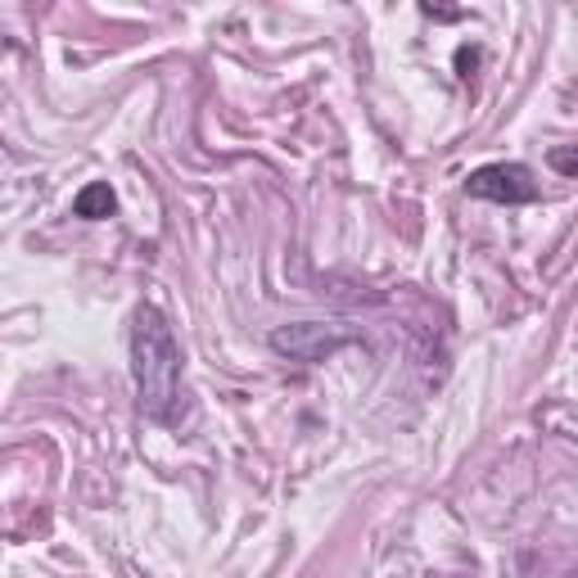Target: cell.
<instances>
[{
  "mask_svg": "<svg viewBox=\"0 0 578 578\" xmlns=\"http://www.w3.org/2000/svg\"><path fill=\"white\" fill-rule=\"evenodd\" d=\"M552 163H556L561 172H574V149H561V155H552Z\"/></svg>",
  "mask_w": 578,
  "mask_h": 578,
  "instance_id": "5",
  "label": "cell"
},
{
  "mask_svg": "<svg viewBox=\"0 0 578 578\" xmlns=\"http://www.w3.org/2000/svg\"><path fill=\"white\" fill-rule=\"evenodd\" d=\"M113 208H118V195H113L109 181H90V186L77 190V199H73V212H77V218H86V222L109 218Z\"/></svg>",
  "mask_w": 578,
  "mask_h": 578,
  "instance_id": "4",
  "label": "cell"
},
{
  "mask_svg": "<svg viewBox=\"0 0 578 578\" xmlns=\"http://www.w3.org/2000/svg\"><path fill=\"white\" fill-rule=\"evenodd\" d=\"M132 376L140 393V411L149 420H172L181 398V348L168 317L155 303H140L132 317Z\"/></svg>",
  "mask_w": 578,
  "mask_h": 578,
  "instance_id": "1",
  "label": "cell"
},
{
  "mask_svg": "<svg viewBox=\"0 0 578 578\" xmlns=\"http://www.w3.org/2000/svg\"><path fill=\"white\" fill-rule=\"evenodd\" d=\"M466 195L489 199V204H533L538 181L525 163H489L466 176Z\"/></svg>",
  "mask_w": 578,
  "mask_h": 578,
  "instance_id": "3",
  "label": "cell"
},
{
  "mask_svg": "<svg viewBox=\"0 0 578 578\" xmlns=\"http://www.w3.org/2000/svg\"><path fill=\"white\" fill-rule=\"evenodd\" d=\"M361 334L353 325H334V321H294V325H276L271 330V353H281L285 361H325L340 348L357 344Z\"/></svg>",
  "mask_w": 578,
  "mask_h": 578,
  "instance_id": "2",
  "label": "cell"
}]
</instances>
